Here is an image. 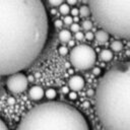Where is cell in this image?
Instances as JSON below:
<instances>
[{
  "label": "cell",
  "instance_id": "obj_1",
  "mask_svg": "<svg viewBox=\"0 0 130 130\" xmlns=\"http://www.w3.org/2000/svg\"><path fill=\"white\" fill-rule=\"evenodd\" d=\"M48 34L49 18L42 0H0V76L30 66Z\"/></svg>",
  "mask_w": 130,
  "mask_h": 130
},
{
  "label": "cell",
  "instance_id": "obj_22",
  "mask_svg": "<svg viewBox=\"0 0 130 130\" xmlns=\"http://www.w3.org/2000/svg\"><path fill=\"white\" fill-rule=\"evenodd\" d=\"M75 39H76L77 41H81V40H83V39H84V35H83V32H81L80 30L77 31V32H75Z\"/></svg>",
  "mask_w": 130,
  "mask_h": 130
},
{
  "label": "cell",
  "instance_id": "obj_10",
  "mask_svg": "<svg viewBox=\"0 0 130 130\" xmlns=\"http://www.w3.org/2000/svg\"><path fill=\"white\" fill-rule=\"evenodd\" d=\"M113 58V52L109 49H104L101 51L100 53V59L102 61H105V62H109L111 61Z\"/></svg>",
  "mask_w": 130,
  "mask_h": 130
},
{
  "label": "cell",
  "instance_id": "obj_25",
  "mask_svg": "<svg viewBox=\"0 0 130 130\" xmlns=\"http://www.w3.org/2000/svg\"><path fill=\"white\" fill-rule=\"evenodd\" d=\"M0 130H9L8 127H7V125L4 123V121L1 118H0Z\"/></svg>",
  "mask_w": 130,
  "mask_h": 130
},
{
  "label": "cell",
  "instance_id": "obj_23",
  "mask_svg": "<svg viewBox=\"0 0 130 130\" xmlns=\"http://www.w3.org/2000/svg\"><path fill=\"white\" fill-rule=\"evenodd\" d=\"M68 98H69L70 100H76V99H77V93H76V91H73V90L69 91V92H68Z\"/></svg>",
  "mask_w": 130,
  "mask_h": 130
},
{
  "label": "cell",
  "instance_id": "obj_13",
  "mask_svg": "<svg viewBox=\"0 0 130 130\" xmlns=\"http://www.w3.org/2000/svg\"><path fill=\"white\" fill-rule=\"evenodd\" d=\"M59 12L62 15H68V13H70V7H69V5L68 4H65V3H62L59 6Z\"/></svg>",
  "mask_w": 130,
  "mask_h": 130
},
{
  "label": "cell",
  "instance_id": "obj_15",
  "mask_svg": "<svg viewBox=\"0 0 130 130\" xmlns=\"http://www.w3.org/2000/svg\"><path fill=\"white\" fill-rule=\"evenodd\" d=\"M45 95H46V98L49 99V100H54V99L57 96V91H56V89H54V88H48V89L45 91Z\"/></svg>",
  "mask_w": 130,
  "mask_h": 130
},
{
  "label": "cell",
  "instance_id": "obj_12",
  "mask_svg": "<svg viewBox=\"0 0 130 130\" xmlns=\"http://www.w3.org/2000/svg\"><path fill=\"white\" fill-rule=\"evenodd\" d=\"M122 49H123V44H122V42L116 40V41H113V42L111 43V51L120 52Z\"/></svg>",
  "mask_w": 130,
  "mask_h": 130
},
{
  "label": "cell",
  "instance_id": "obj_11",
  "mask_svg": "<svg viewBox=\"0 0 130 130\" xmlns=\"http://www.w3.org/2000/svg\"><path fill=\"white\" fill-rule=\"evenodd\" d=\"M58 37L62 43H68L71 40V32L68 29H61Z\"/></svg>",
  "mask_w": 130,
  "mask_h": 130
},
{
  "label": "cell",
  "instance_id": "obj_7",
  "mask_svg": "<svg viewBox=\"0 0 130 130\" xmlns=\"http://www.w3.org/2000/svg\"><path fill=\"white\" fill-rule=\"evenodd\" d=\"M84 84H85V81H84L83 77L80 75H73L70 77V79L68 81V86L73 91H78V90L82 89L84 87Z\"/></svg>",
  "mask_w": 130,
  "mask_h": 130
},
{
  "label": "cell",
  "instance_id": "obj_24",
  "mask_svg": "<svg viewBox=\"0 0 130 130\" xmlns=\"http://www.w3.org/2000/svg\"><path fill=\"white\" fill-rule=\"evenodd\" d=\"M54 24H55V26H56L57 28H61V27L63 26V21H62L61 19H56L55 22H54Z\"/></svg>",
  "mask_w": 130,
  "mask_h": 130
},
{
  "label": "cell",
  "instance_id": "obj_17",
  "mask_svg": "<svg viewBox=\"0 0 130 130\" xmlns=\"http://www.w3.org/2000/svg\"><path fill=\"white\" fill-rule=\"evenodd\" d=\"M62 21H63L64 24H66V25H70V24L73 23V17L70 16V15H65V17H64V19H63Z\"/></svg>",
  "mask_w": 130,
  "mask_h": 130
},
{
  "label": "cell",
  "instance_id": "obj_6",
  "mask_svg": "<svg viewBox=\"0 0 130 130\" xmlns=\"http://www.w3.org/2000/svg\"><path fill=\"white\" fill-rule=\"evenodd\" d=\"M28 85V78L21 72L10 74L6 79V86L12 93L23 92Z\"/></svg>",
  "mask_w": 130,
  "mask_h": 130
},
{
  "label": "cell",
  "instance_id": "obj_16",
  "mask_svg": "<svg viewBox=\"0 0 130 130\" xmlns=\"http://www.w3.org/2000/svg\"><path fill=\"white\" fill-rule=\"evenodd\" d=\"M58 53L61 55V56H65L68 54V48L66 46H60L58 48Z\"/></svg>",
  "mask_w": 130,
  "mask_h": 130
},
{
  "label": "cell",
  "instance_id": "obj_18",
  "mask_svg": "<svg viewBox=\"0 0 130 130\" xmlns=\"http://www.w3.org/2000/svg\"><path fill=\"white\" fill-rule=\"evenodd\" d=\"M91 26H92V23H91L90 20H84V21L82 22V27H83V29H85V30H89V29L91 28Z\"/></svg>",
  "mask_w": 130,
  "mask_h": 130
},
{
  "label": "cell",
  "instance_id": "obj_28",
  "mask_svg": "<svg viewBox=\"0 0 130 130\" xmlns=\"http://www.w3.org/2000/svg\"><path fill=\"white\" fill-rule=\"evenodd\" d=\"M77 3V0H67V4L68 5H74Z\"/></svg>",
  "mask_w": 130,
  "mask_h": 130
},
{
  "label": "cell",
  "instance_id": "obj_5",
  "mask_svg": "<svg viewBox=\"0 0 130 130\" xmlns=\"http://www.w3.org/2000/svg\"><path fill=\"white\" fill-rule=\"evenodd\" d=\"M69 60L75 68L87 70L95 63L96 54L91 47L87 45H78L73 47L70 51Z\"/></svg>",
  "mask_w": 130,
  "mask_h": 130
},
{
  "label": "cell",
  "instance_id": "obj_26",
  "mask_svg": "<svg viewBox=\"0 0 130 130\" xmlns=\"http://www.w3.org/2000/svg\"><path fill=\"white\" fill-rule=\"evenodd\" d=\"M70 13L72 14V16H77L78 14H79V11H78V9L77 8H72V9H70Z\"/></svg>",
  "mask_w": 130,
  "mask_h": 130
},
{
  "label": "cell",
  "instance_id": "obj_30",
  "mask_svg": "<svg viewBox=\"0 0 130 130\" xmlns=\"http://www.w3.org/2000/svg\"><path fill=\"white\" fill-rule=\"evenodd\" d=\"M68 43H69V46H71V47H73V46H74V41L70 40V41H69Z\"/></svg>",
  "mask_w": 130,
  "mask_h": 130
},
{
  "label": "cell",
  "instance_id": "obj_27",
  "mask_svg": "<svg viewBox=\"0 0 130 130\" xmlns=\"http://www.w3.org/2000/svg\"><path fill=\"white\" fill-rule=\"evenodd\" d=\"M92 73H93L94 75H100V74H101V68H99V67H94L93 70H92Z\"/></svg>",
  "mask_w": 130,
  "mask_h": 130
},
{
  "label": "cell",
  "instance_id": "obj_4",
  "mask_svg": "<svg viewBox=\"0 0 130 130\" xmlns=\"http://www.w3.org/2000/svg\"><path fill=\"white\" fill-rule=\"evenodd\" d=\"M90 14L109 35L130 40V0H88Z\"/></svg>",
  "mask_w": 130,
  "mask_h": 130
},
{
  "label": "cell",
  "instance_id": "obj_2",
  "mask_svg": "<svg viewBox=\"0 0 130 130\" xmlns=\"http://www.w3.org/2000/svg\"><path fill=\"white\" fill-rule=\"evenodd\" d=\"M96 116L106 130H130V61L111 67L94 92Z\"/></svg>",
  "mask_w": 130,
  "mask_h": 130
},
{
  "label": "cell",
  "instance_id": "obj_21",
  "mask_svg": "<svg viewBox=\"0 0 130 130\" xmlns=\"http://www.w3.org/2000/svg\"><path fill=\"white\" fill-rule=\"evenodd\" d=\"M84 38L87 40V41H92L94 39V35L91 32V31H87L85 35H84Z\"/></svg>",
  "mask_w": 130,
  "mask_h": 130
},
{
  "label": "cell",
  "instance_id": "obj_9",
  "mask_svg": "<svg viewBox=\"0 0 130 130\" xmlns=\"http://www.w3.org/2000/svg\"><path fill=\"white\" fill-rule=\"evenodd\" d=\"M109 37H110V35L106 30H104V29H99L95 32V35H94V39L99 43H102V44L103 43H106L109 40Z\"/></svg>",
  "mask_w": 130,
  "mask_h": 130
},
{
  "label": "cell",
  "instance_id": "obj_3",
  "mask_svg": "<svg viewBox=\"0 0 130 130\" xmlns=\"http://www.w3.org/2000/svg\"><path fill=\"white\" fill-rule=\"evenodd\" d=\"M17 130H90L84 115L62 102H46L30 109Z\"/></svg>",
  "mask_w": 130,
  "mask_h": 130
},
{
  "label": "cell",
  "instance_id": "obj_31",
  "mask_svg": "<svg viewBox=\"0 0 130 130\" xmlns=\"http://www.w3.org/2000/svg\"><path fill=\"white\" fill-rule=\"evenodd\" d=\"M63 92H69L67 87H63Z\"/></svg>",
  "mask_w": 130,
  "mask_h": 130
},
{
  "label": "cell",
  "instance_id": "obj_14",
  "mask_svg": "<svg viewBox=\"0 0 130 130\" xmlns=\"http://www.w3.org/2000/svg\"><path fill=\"white\" fill-rule=\"evenodd\" d=\"M78 11H79V14H80L82 17H86V16H88V15L90 14V10H89V7H88L87 5H82V6L78 9Z\"/></svg>",
  "mask_w": 130,
  "mask_h": 130
},
{
  "label": "cell",
  "instance_id": "obj_20",
  "mask_svg": "<svg viewBox=\"0 0 130 130\" xmlns=\"http://www.w3.org/2000/svg\"><path fill=\"white\" fill-rule=\"evenodd\" d=\"M48 2L52 6H60L63 3V0H48Z\"/></svg>",
  "mask_w": 130,
  "mask_h": 130
},
{
  "label": "cell",
  "instance_id": "obj_8",
  "mask_svg": "<svg viewBox=\"0 0 130 130\" xmlns=\"http://www.w3.org/2000/svg\"><path fill=\"white\" fill-rule=\"evenodd\" d=\"M28 95L32 101H40L44 98L45 95V90L43 89L42 86L39 85H34L29 88L28 90Z\"/></svg>",
  "mask_w": 130,
  "mask_h": 130
},
{
  "label": "cell",
  "instance_id": "obj_19",
  "mask_svg": "<svg viewBox=\"0 0 130 130\" xmlns=\"http://www.w3.org/2000/svg\"><path fill=\"white\" fill-rule=\"evenodd\" d=\"M79 28H80V26H79V24L76 23V22H73L72 24H70V29H71V31H73V32L79 31Z\"/></svg>",
  "mask_w": 130,
  "mask_h": 130
},
{
  "label": "cell",
  "instance_id": "obj_29",
  "mask_svg": "<svg viewBox=\"0 0 130 130\" xmlns=\"http://www.w3.org/2000/svg\"><path fill=\"white\" fill-rule=\"evenodd\" d=\"M8 103H9V104H12V105H13V104L15 103V100H14L13 98H10V99L8 100Z\"/></svg>",
  "mask_w": 130,
  "mask_h": 130
}]
</instances>
